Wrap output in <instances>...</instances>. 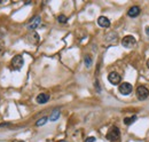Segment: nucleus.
<instances>
[{
	"mask_svg": "<svg viewBox=\"0 0 149 142\" xmlns=\"http://www.w3.org/2000/svg\"><path fill=\"white\" fill-rule=\"evenodd\" d=\"M140 7L139 6H133V7H131L130 9H129V12H127V15L130 16V17H136V16H139V14H140Z\"/></svg>",
	"mask_w": 149,
	"mask_h": 142,
	"instance_id": "obj_10",
	"label": "nucleus"
},
{
	"mask_svg": "<svg viewBox=\"0 0 149 142\" xmlns=\"http://www.w3.org/2000/svg\"><path fill=\"white\" fill-rule=\"evenodd\" d=\"M17 142H24V141H17Z\"/></svg>",
	"mask_w": 149,
	"mask_h": 142,
	"instance_id": "obj_20",
	"label": "nucleus"
},
{
	"mask_svg": "<svg viewBox=\"0 0 149 142\" xmlns=\"http://www.w3.org/2000/svg\"><path fill=\"white\" fill-rule=\"evenodd\" d=\"M147 67H148V69H149V60L147 61Z\"/></svg>",
	"mask_w": 149,
	"mask_h": 142,
	"instance_id": "obj_19",
	"label": "nucleus"
},
{
	"mask_svg": "<svg viewBox=\"0 0 149 142\" xmlns=\"http://www.w3.org/2000/svg\"><path fill=\"white\" fill-rule=\"evenodd\" d=\"M40 23H41V18H40V16H36V17L32 18V19H31V22L29 23L28 29H29L30 31H33L35 29H37L38 26L40 25Z\"/></svg>",
	"mask_w": 149,
	"mask_h": 142,
	"instance_id": "obj_7",
	"label": "nucleus"
},
{
	"mask_svg": "<svg viewBox=\"0 0 149 142\" xmlns=\"http://www.w3.org/2000/svg\"><path fill=\"white\" fill-rule=\"evenodd\" d=\"M119 92L123 94V95H130L133 90V87L130 83H123L119 85Z\"/></svg>",
	"mask_w": 149,
	"mask_h": 142,
	"instance_id": "obj_5",
	"label": "nucleus"
},
{
	"mask_svg": "<svg viewBox=\"0 0 149 142\" xmlns=\"http://www.w3.org/2000/svg\"><path fill=\"white\" fill-rule=\"evenodd\" d=\"M146 33H147V35L149 36V26L147 28V29H146Z\"/></svg>",
	"mask_w": 149,
	"mask_h": 142,
	"instance_id": "obj_18",
	"label": "nucleus"
},
{
	"mask_svg": "<svg viewBox=\"0 0 149 142\" xmlns=\"http://www.w3.org/2000/svg\"><path fill=\"white\" fill-rule=\"evenodd\" d=\"M23 64H24V60H23V57L21 55L14 56L12 58V61H10V65H12V69L13 70H19V69H22Z\"/></svg>",
	"mask_w": 149,
	"mask_h": 142,
	"instance_id": "obj_2",
	"label": "nucleus"
},
{
	"mask_svg": "<svg viewBox=\"0 0 149 142\" xmlns=\"http://www.w3.org/2000/svg\"><path fill=\"white\" fill-rule=\"evenodd\" d=\"M57 19H58V22H60V23H67V22H68V17H67V16H64L63 14L58 15Z\"/></svg>",
	"mask_w": 149,
	"mask_h": 142,
	"instance_id": "obj_16",
	"label": "nucleus"
},
{
	"mask_svg": "<svg viewBox=\"0 0 149 142\" xmlns=\"http://www.w3.org/2000/svg\"><path fill=\"white\" fill-rule=\"evenodd\" d=\"M48 100H49V94H47V93H40L36 99V101L39 104H45L48 102Z\"/></svg>",
	"mask_w": 149,
	"mask_h": 142,
	"instance_id": "obj_9",
	"label": "nucleus"
},
{
	"mask_svg": "<svg viewBox=\"0 0 149 142\" xmlns=\"http://www.w3.org/2000/svg\"><path fill=\"white\" fill-rule=\"evenodd\" d=\"M85 142H95V138L94 136H90V138H87Z\"/></svg>",
	"mask_w": 149,
	"mask_h": 142,
	"instance_id": "obj_17",
	"label": "nucleus"
},
{
	"mask_svg": "<svg viewBox=\"0 0 149 142\" xmlns=\"http://www.w3.org/2000/svg\"><path fill=\"white\" fill-rule=\"evenodd\" d=\"M60 115H61L60 110H58V109H55V110H54V111L52 112V115L49 116V120H51V122H56V120L58 119Z\"/></svg>",
	"mask_w": 149,
	"mask_h": 142,
	"instance_id": "obj_12",
	"label": "nucleus"
},
{
	"mask_svg": "<svg viewBox=\"0 0 149 142\" xmlns=\"http://www.w3.org/2000/svg\"><path fill=\"white\" fill-rule=\"evenodd\" d=\"M47 120H48L47 117H42V118H40L37 123H36V126H42V125H45L47 123Z\"/></svg>",
	"mask_w": 149,
	"mask_h": 142,
	"instance_id": "obj_15",
	"label": "nucleus"
},
{
	"mask_svg": "<svg viewBox=\"0 0 149 142\" xmlns=\"http://www.w3.org/2000/svg\"><path fill=\"white\" fill-rule=\"evenodd\" d=\"M97 24L100 26H102V28H109L110 26V21L106 16H100L97 18Z\"/></svg>",
	"mask_w": 149,
	"mask_h": 142,
	"instance_id": "obj_11",
	"label": "nucleus"
},
{
	"mask_svg": "<svg viewBox=\"0 0 149 142\" xmlns=\"http://www.w3.org/2000/svg\"><path fill=\"white\" fill-rule=\"evenodd\" d=\"M26 38H28V41L31 42V44H33V45H36V44L39 42V35H38L36 31H31L29 35L26 36Z\"/></svg>",
	"mask_w": 149,
	"mask_h": 142,
	"instance_id": "obj_8",
	"label": "nucleus"
},
{
	"mask_svg": "<svg viewBox=\"0 0 149 142\" xmlns=\"http://www.w3.org/2000/svg\"><path fill=\"white\" fill-rule=\"evenodd\" d=\"M119 136H120V132H119V128L116 127V126L110 127V129L108 131V133H107V135H106V138L111 142L117 141V140L119 139Z\"/></svg>",
	"mask_w": 149,
	"mask_h": 142,
	"instance_id": "obj_1",
	"label": "nucleus"
},
{
	"mask_svg": "<svg viewBox=\"0 0 149 142\" xmlns=\"http://www.w3.org/2000/svg\"><path fill=\"white\" fill-rule=\"evenodd\" d=\"M136 120V116H132V117H126L124 119V124L125 125H131L132 123H134Z\"/></svg>",
	"mask_w": 149,
	"mask_h": 142,
	"instance_id": "obj_13",
	"label": "nucleus"
},
{
	"mask_svg": "<svg viewBox=\"0 0 149 142\" xmlns=\"http://www.w3.org/2000/svg\"><path fill=\"white\" fill-rule=\"evenodd\" d=\"M135 44H136V40L133 36H125L122 39V45L125 48H132V47H134Z\"/></svg>",
	"mask_w": 149,
	"mask_h": 142,
	"instance_id": "obj_4",
	"label": "nucleus"
},
{
	"mask_svg": "<svg viewBox=\"0 0 149 142\" xmlns=\"http://www.w3.org/2000/svg\"><path fill=\"white\" fill-rule=\"evenodd\" d=\"M84 62H85L86 68H90V67L92 65V57H91L90 55H86V56L84 57Z\"/></svg>",
	"mask_w": 149,
	"mask_h": 142,
	"instance_id": "obj_14",
	"label": "nucleus"
},
{
	"mask_svg": "<svg viewBox=\"0 0 149 142\" xmlns=\"http://www.w3.org/2000/svg\"><path fill=\"white\" fill-rule=\"evenodd\" d=\"M136 97L140 100V101H143L146 100L149 96V89L146 87V86H139L136 88Z\"/></svg>",
	"mask_w": 149,
	"mask_h": 142,
	"instance_id": "obj_3",
	"label": "nucleus"
},
{
	"mask_svg": "<svg viewBox=\"0 0 149 142\" xmlns=\"http://www.w3.org/2000/svg\"><path fill=\"white\" fill-rule=\"evenodd\" d=\"M108 80L112 85H118L120 83V80H122V77H120V74H118L117 72L113 71V72H110L108 74Z\"/></svg>",
	"mask_w": 149,
	"mask_h": 142,
	"instance_id": "obj_6",
	"label": "nucleus"
}]
</instances>
